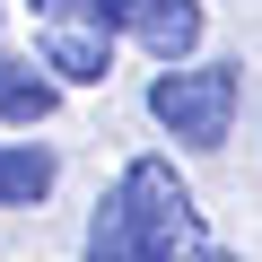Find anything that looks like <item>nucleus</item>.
<instances>
[{"label":"nucleus","mask_w":262,"mask_h":262,"mask_svg":"<svg viewBox=\"0 0 262 262\" xmlns=\"http://www.w3.org/2000/svg\"><path fill=\"white\" fill-rule=\"evenodd\" d=\"M114 192H122L131 227H140L166 262H201V201H192V184H184L166 158H131Z\"/></svg>","instance_id":"1"},{"label":"nucleus","mask_w":262,"mask_h":262,"mask_svg":"<svg viewBox=\"0 0 262 262\" xmlns=\"http://www.w3.org/2000/svg\"><path fill=\"white\" fill-rule=\"evenodd\" d=\"M149 114L175 131V140H192V149H219L227 140V122H236V61H166L158 79H149Z\"/></svg>","instance_id":"2"},{"label":"nucleus","mask_w":262,"mask_h":262,"mask_svg":"<svg viewBox=\"0 0 262 262\" xmlns=\"http://www.w3.org/2000/svg\"><path fill=\"white\" fill-rule=\"evenodd\" d=\"M88 18H105L114 35H140L158 61H184L201 44V0H79Z\"/></svg>","instance_id":"3"},{"label":"nucleus","mask_w":262,"mask_h":262,"mask_svg":"<svg viewBox=\"0 0 262 262\" xmlns=\"http://www.w3.org/2000/svg\"><path fill=\"white\" fill-rule=\"evenodd\" d=\"M44 61H53L61 79H79V88H88V79H105V70H114V27H105V18H88L79 0H61L53 27H44Z\"/></svg>","instance_id":"4"},{"label":"nucleus","mask_w":262,"mask_h":262,"mask_svg":"<svg viewBox=\"0 0 262 262\" xmlns=\"http://www.w3.org/2000/svg\"><path fill=\"white\" fill-rule=\"evenodd\" d=\"M53 70V61H44ZM35 61H18V53H0V122H53V105H61V88L44 79Z\"/></svg>","instance_id":"5"},{"label":"nucleus","mask_w":262,"mask_h":262,"mask_svg":"<svg viewBox=\"0 0 262 262\" xmlns=\"http://www.w3.org/2000/svg\"><path fill=\"white\" fill-rule=\"evenodd\" d=\"M88 262H166V253L131 227L122 192H105V201H96V219H88Z\"/></svg>","instance_id":"6"},{"label":"nucleus","mask_w":262,"mask_h":262,"mask_svg":"<svg viewBox=\"0 0 262 262\" xmlns=\"http://www.w3.org/2000/svg\"><path fill=\"white\" fill-rule=\"evenodd\" d=\"M53 149H35V140H0V210L9 201H44L53 192Z\"/></svg>","instance_id":"7"},{"label":"nucleus","mask_w":262,"mask_h":262,"mask_svg":"<svg viewBox=\"0 0 262 262\" xmlns=\"http://www.w3.org/2000/svg\"><path fill=\"white\" fill-rule=\"evenodd\" d=\"M35 9H44V18H53V9H61V0H35Z\"/></svg>","instance_id":"8"},{"label":"nucleus","mask_w":262,"mask_h":262,"mask_svg":"<svg viewBox=\"0 0 262 262\" xmlns=\"http://www.w3.org/2000/svg\"><path fill=\"white\" fill-rule=\"evenodd\" d=\"M210 262H227V253H210Z\"/></svg>","instance_id":"9"}]
</instances>
